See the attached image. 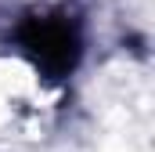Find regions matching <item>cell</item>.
Listing matches in <instances>:
<instances>
[{
    "label": "cell",
    "mask_w": 155,
    "mask_h": 152,
    "mask_svg": "<svg viewBox=\"0 0 155 152\" xmlns=\"http://www.w3.org/2000/svg\"><path fill=\"white\" fill-rule=\"evenodd\" d=\"M18 47L22 54L33 62L47 83H61L65 76L76 69L83 40H79V26L72 15L65 11H36L18 26Z\"/></svg>",
    "instance_id": "cell-1"
}]
</instances>
